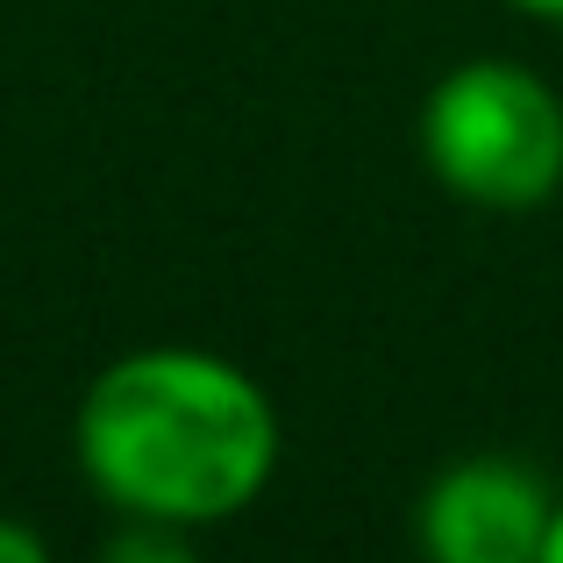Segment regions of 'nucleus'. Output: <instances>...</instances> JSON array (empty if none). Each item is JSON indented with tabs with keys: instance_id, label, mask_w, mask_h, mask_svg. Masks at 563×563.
<instances>
[{
	"instance_id": "obj_4",
	"label": "nucleus",
	"mask_w": 563,
	"mask_h": 563,
	"mask_svg": "<svg viewBox=\"0 0 563 563\" xmlns=\"http://www.w3.org/2000/svg\"><path fill=\"white\" fill-rule=\"evenodd\" d=\"M93 563H200L186 550V528H165V521H129L122 536L100 542Z\"/></svg>"
},
{
	"instance_id": "obj_5",
	"label": "nucleus",
	"mask_w": 563,
	"mask_h": 563,
	"mask_svg": "<svg viewBox=\"0 0 563 563\" xmlns=\"http://www.w3.org/2000/svg\"><path fill=\"white\" fill-rule=\"evenodd\" d=\"M0 563H51V542L29 521H8V514H0Z\"/></svg>"
},
{
	"instance_id": "obj_6",
	"label": "nucleus",
	"mask_w": 563,
	"mask_h": 563,
	"mask_svg": "<svg viewBox=\"0 0 563 563\" xmlns=\"http://www.w3.org/2000/svg\"><path fill=\"white\" fill-rule=\"evenodd\" d=\"M507 8L536 14V22H563V0H507Z\"/></svg>"
},
{
	"instance_id": "obj_1",
	"label": "nucleus",
	"mask_w": 563,
	"mask_h": 563,
	"mask_svg": "<svg viewBox=\"0 0 563 563\" xmlns=\"http://www.w3.org/2000/svg\"><path fill=\"white\" fill-rule=\"evenodd\" d=\"M71 450L114 514L207 528L272 485L278 407L214 350H129L86 385Z\"/></svg>"
},
{
	"instance_id": "obj_7",
	"label": "nucleus",
	"mask_w": 563,
	"mask_h": 563,
	"mask_svg": "<svg viewBox=\"0 0 563 563\" xmlns=\"http://www.w3.org/2000/svg\"><path fill=\"white\" fill-rule=\"evenodd\" d=\"M542 563H563V499H556V521H550V542H542Z\"/></svg>"
},
{
	"instance_id": "obj_2",
	"label": "nucleus",
	"mask_w": 563,
	"mask_h": 563,
	"mask_svg": "<svg viewBox=\"0 0 563 563\" xmlns=\"http://www.w3.org/2000/svg\"><path fill=\"white\" fill-rule=\"evenodd\" d=\"M421 157L464 207L528 214L563 192V100L514 57H471L421 100Z\"/></svg>"
},
{
	"instance_id": "obj_3",
	"label": "nucleus",
	"mask_w": 563,
	"mask_h": 563,
	"mask_svg": "<svg viewBox=\"0 0 563 563\" xmlns=\"http://www.w3.org/2000/svg\"><path fill=\"white\" fill-rule=\"evenodd\" d=\"M556 493L521 456H464L421 493L413 536L428 563H542Z\"/></svg>"
}]
</instances>
